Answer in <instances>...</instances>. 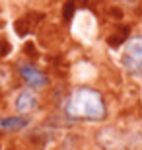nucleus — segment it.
Listing matches in <instances>:
<instances>
[{"label":"nucleus","instance_id":"nucleus-1","mask_svg":"<svg viewBox=\"0 0 142 150\" xmlns=\"http://www.w3.org/2000/svg\"><path fill=\"white\" fill-rule=\"evenodd\" d=\"M107 113L105 101L97 90L76 88L66 101V115L82 121H101Z\"/></svg>","mask_w":142,"mask_h":150},{"label":"nucleus","instance_id":"nucleus-4","mask_svg":"<svg viewBox=\"0 0 142 150\" xmlns=\"http://www.w3.org/2000/svg\"><path fill=\"white\" fill-rule=\"evenodd\" d=\"M37 107V98H35V94H33L31 90H23V92H20L16 98V109L20 113H29L33 111Z\"/></svg>","mask_w":142,"mask_h":150},{"label":"nucleus","instance_id":"nucleus-2","mask_svg":"<svg viewBox=\"0 0 142 150\" xmlns=\"http://www.w3.org/2000/svg\"><path fill=\"white\" fill-rule=\"evenodd\" d=\"M121 62L126 70L136 72L142 70V35H134L125 43L123 55H121Z\"/></svg>","mask_w":142,"mask_h":150},{"label":"nucleus","instance_id":"nucleus-3","mask_svg":"<svg viewBox=\"0 0 142 150\" xmlns=\"http://www.w3.org/2000/svg\"><path fill=\"white\" fill-rule=\"evenodd\" d=\"M20 74H22L23 82L28 84V86H31V88H43L49 82L47 76L37 67H33V64H22L20 67Z\"/></svg>","mask_w":142,"mask_h":150},{"label":"nucleus","instance_id":"nucleus-5","mask_svg":"<svg viewBox=\"0 0 142 150\" xmlns=\"http://www.w3.org/2000/svg\"><path fill=\"white\" fill-rule=\"evenodd\" d=\"M28 119L25 117H4V119H0V129H4V131H20L28 125Z\"/></svg>","mask_w":142,"mask_h":150}]
</instances>
